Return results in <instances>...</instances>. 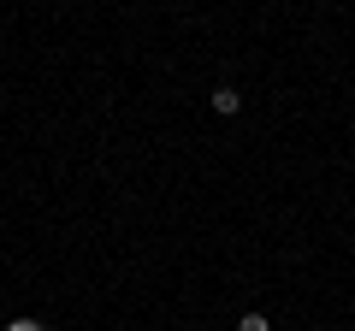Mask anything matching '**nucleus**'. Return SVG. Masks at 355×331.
<instances>
[{"label": "nucleus", "instance_id": "nucleus-1", "mask_svg": "<svg viewBox=\"0 0 355 331\" xmlns=\"http://www.w3.org/2000/svg\"><path fill=\"white\" fill-rule=\"evenodd\" d=\"M207 101H214V113H219V118H231V113H237V107H243V95L231 89V83H219V89L207 95Z\"/></svg>", "mask_w": 355, "mask_h": 331}, {"label": "nucleus", "instance_id": "nucleus-2", "mask_svg": "<svg viewBox=\"0 0 355 331\" xmlns=\"http://www.w3.org/2000/svg\"><path fill=\"white\" fill-rule=\"evenodd\" d=\"M237 331H272V325H266V314H243V319H237Z\"/></svg>", "mask_w": 355, "mask_h": 331}, {"label": "nucleus", "instance_id": "nucleus-3", "mask_svg": "<svg viewBox=\"0 0 355 331\" xmlns=\"http://www.w3.org/2000/svg\"><path fill=\"white\" fill-rule=\"evenodd\" d=\"M6 331H48V325H36V319H12Z\"/></svg>", "mask_w": 355, "mask_h": 331}]
</instances>
